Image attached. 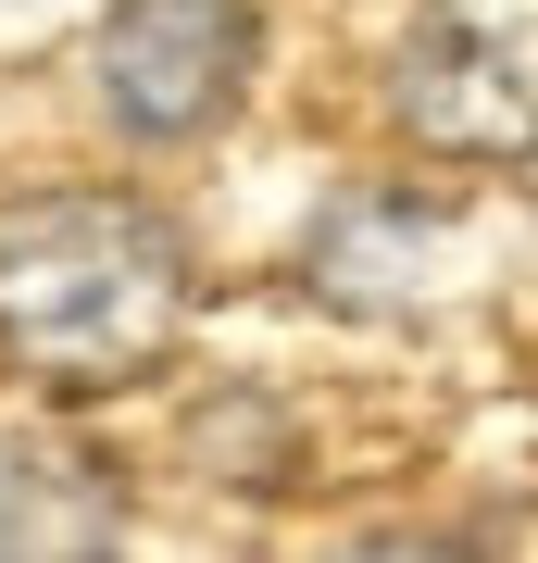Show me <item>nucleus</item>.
Returning a JSON list of instances; mask_svg holds the SVG:
<instances>
[{"label":"nucleus","instance_id":"3","mask_svg":"<svg viewBox=\"0 0 538 563\" xmlns=\"http://www.w3.org/2000/svg\"><path fill=\"white\" fill-rule=\"evenodd\" d=\"M251 76V0H113L100 101L125 139H200Z\"/></svg>","mask_w":538,"mask_h":563},{"label":"nucleus","instance_id":"2","mask_svg":"<svg viewBox=\"0 0 538 563\" xmlns=\"http://www.w3.org/2000/svg\"><path fill=\"white\" fill-rule=\"evenodd\" d=\"M400 113L426 151L526 163L538 151V0H426L400 38Z\"/></svg>","mask_w":538,"mask_h":563},{"label":"nucleus","instance_id":"1","mask_svg":"<svg viewBox=\"0 0 538 563\" xmlns=\"http://www.w3.org/2000/svg\"><path fill=\"white\" fill-rule=\"evenodd\" d=\"M188 251L139 201H63L25 239H0V351L63 388H113L176 339Z\"/></svg>","mask_w":538,"mask_h":563}]
</instances>
